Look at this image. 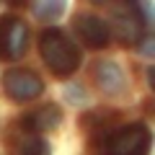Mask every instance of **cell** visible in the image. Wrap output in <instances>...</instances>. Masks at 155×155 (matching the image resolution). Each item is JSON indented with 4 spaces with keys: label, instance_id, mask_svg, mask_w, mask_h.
I'll list each match as a JSON object with an SVG mask.
<instances>
[{
    "label": "cell",
    "instance_id": "cell-1",
    "mask_svg": "<svg viewBox=\"0 0 155 155\" xmlns=\"http://www.w3.org/2000/svg\"><path fill=\"white\" fill-rule=\"evenodd\" d=\"M39 52L57 78H67L80 65V49L72 44V39L60 28H47L39 39Z\"/></svg>",
    "mask_w": 155,
    "mask_h": 155
},
{
    "label": "cell",
    "instance_id": "cell-2",
    "mask_svg": "<svg viewBox=\"0 0 155 155\" xmlns=\"http://www.w3.org/2000/svg\"><path fill=\"white\" fill-rule=\"evenodd\" d=\"M150 145L153 132L145 124L134 122L106 137V155H150Z\"/></svg>",
    "mask_w": 155,
    "mask_h": 155
},
{
    "label": "cell",
    "instance_id": "cell-3",
    "mask_svg": "<svg viewBox=\"0 0 155 155\" xmlns=\"http://www.w3.org/2000/svg\"><path fill=\"white\" fill-rule=\"evenodd\" d=\"M145 26H147V21H145V16L140 13L137 3H134V0H124V3H119V5L114 8V13H111V28L109 31H114V36L119 39L122 44H137L140 39H142Z\"/></svg>",
    "mask_w": 155,
    "mask_h": 155
},
{
    "label": "cell",
    "instance_id": "cell-4",
    "mask_svg": "<svg viewBox=\"0 0 155 155\" xmlns=\"http://www.w3.org/2000/svg\"><path fill=\"white\" fill-rule=\"evenodd\" d=\"M28 44V26L18 16H0V57L3 60H21Z\"/></svg>",
    "mask_w": 155,
    "mask_h": 155
},
{
    "label": "cell",
    "instance_id": "cell-5",
    "mask_svg": "<svg viewBox=\"0 0 155 155\" xmlns=\"http://www.w3.org/2000/svg\"><path fill=\"white\" fill-rule=\"evenodd\" d=\"M3 91H5L8 98L18 101V104H26V101H34L41 96L44 83H41V78L36 72L16 67V70H8L3 75Z\"/></svg>",
    "mask_w": 155,
    "mask_h": 155
},
{
    "label": "cell",
    "instance_id": "cell-6",
    "mask_svg": "<svg viewBox=\"0 0 155 155\" xmlns=\"http://www.w3.org/2000/svg\"><path fill=\"white\" fill-rule=\"evenodd\" d=\"M75 31H78V36L83 39L88 47H93V49L106 47V44H109V39H111L109 26H106L98 16H91V13H80V16H75Z\"/></svg>",
    "mask_w": 155,
    "mask_h": 155
},
{
    "label": "cell",
    "instance_id": "cell-7",
    "mask_svg": "<svg viewBox=\"0 0 155 155\" xmlns=\"http://www.w3.org/2000/svg\"><path fill=\"white\" fill-rule=\"evenodd\" d=\"M96 83L106 96H122L127 91V78H124L122 67L111 60H104L96 65Z\"/></svg>",
    "mask_w": 155,
    "mask_h": 155
},
{
    "label": "cell",
    "instance_id": "cell-8",
    "mask_svg": "<svg viewBox=\"0 0 155 155\" xmlns=\"http://www.w3.org/2000/svg\"><path fill=\"white\" fill-rule=\"evenodd\" d=\"M60 124H62V111L54 104H47V106H41V109L23 116V127L28 132H52Z\"/></svg>",
    "mask_w": 155,
    "mask_h": 155
},
{
    "label": "cell",
    "instance_id": "cell-9",
    "mask_svg": "<svg viewBox=\"0 0 155 155\" xmlns=\"http://www.w3.org/2000/svg\"><path fill=\"white\" fill-rule=\"evenodd\" d=\"M67 0H34V16L39 21H57L65 13Z\"/></svg>",
    "mask_w": 155,
    "mask_h": 155
},
{
    "label": "cell",
    "instance_id": "cell-10",
    "mask_svg": "<svg viewBox=\"0 0 155 155\" xmlns=\"http://www.w3.org/2000/svg\"><path fill=\"white\" fill-rule=\"evenodd\" d=\"M18 155H52V147L44 137H36V134H28L21 140L18 145Z\"/></svg>",
    "mask_w": 155,
    "mask_h": 155
},
{
    "label": "cell",
    "instance_id": "cell-11",
    "mask_svg": "<svg viewBox=\"0 0 155 155\" xmlns=\"http://www.w3.org/2000/svg\"><path fill=\"white\" fill-rule=\"evenodd\" d=\"M142 52H145V54H153V39H145V47H142Z\"/></svg>",
    "mask_w": 155,
    "mask_h": 155
},
{
    "label": "cell",
    "instance_id": "cell-12",
    "mask_svg": "<svg viewBox=\"0 0 155 155\" xmlns=\"http://www.w3.org/2000/svg\"><path fill=\"white\" fill-rule=\"evenodd\" d=\"M91 3H96V5H104V3H109V0H91Z\"/></svg>",
    "mask_w": 155,
    "mask_h": 155
},
{
    "label": "cell",
    "instance_id": "cell-13",
    "mask_svg": "<svg viewBox=\"0 0 155 155\" xmlns=\"http://www.w3.org/2000/svg\"><path fill=\"white\" fill-rule=\"evenodd\" d=\"M5 3H13V5H18V3H23V0H5Z\"/></svg>",
    "mask_w": 155,
    "mask_h": 155
}]
</instances>
